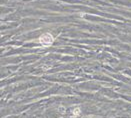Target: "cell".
I'll use <instances>...</instances> for the list:
<instances>
[{
	"instance_id": "1",
	"label": "cell",
	"mask_w": 131,
	"mask_h": 118,
	"mask_svg": "<svg viewBox=\"0 0 131 118\" xmlns=\"http://www.w3.org/2000/svg\"><path fill=\"white\" fill-rule=\"evenodd\" d=\"M54 41V37L50 33H45L39 37V42L43 46H50Z\"/></svg>"
}]
</instances>
